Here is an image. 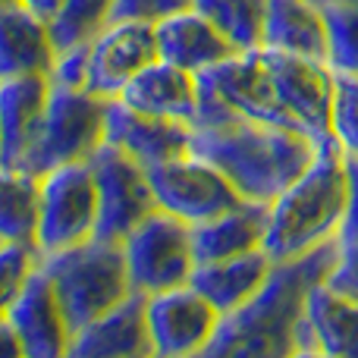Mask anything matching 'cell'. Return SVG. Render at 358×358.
<instances>
[{"mask_svg": "<svg viewBox=\"0 0 358 358\" xmlns=\"http://www.w3.org/2000/svg\"><path fill=\"white\" fill-rule=\"evenodd\" d=\"M340 258V242H324L321 248L299 258L273 261L261 289L233 315L220 317L204 355L214 358H289L302 352V330L308 296L324 283L330 267Z\"/></svg>", "mask_w": 358, "mask_h": 358, "instance_id": "6da1fadb", "label": "cell"}, {"mask_svg": "<svg viewBox=\"0 0 358 358\" xmlns=\"http://www.w3.org/2000/svg\"><path fill=\"white\" fill-rule=\"evenodd\" d=\"M321 138L305 129L261 123L248 117H227L195 126L192 151L208 157L242 198L273 201L292 179L305 173L317 155Z\"/></svg>", "mask_w": 358, "mask_h": 358, "instance_id": "7a4b0ae2", "label": "cell"}, {"mask_svg": "<svg viewBox=\"0 0 358 358\" xmlns=\"http://www.w3.org/2000/svg\"><path fill=\"white\" fill-rule=\"evenodd\" d=\"M349 201L346 151L334 136H324L315 161L271 201L264 252L273 261L299 258L340 236Z\"/></svg>", "mask_w": 358, "mask_h": 358, "instance_id": "3957f363", "label": "cell"}, {"mask_svg": "<svg viewBox=\"0 0 358 358\" xmlns=\"http://www.w3.org/2000/svg\"><path fill=\"white\" fill-rule=\"evenodd\" d=\"M38 264L48 273L50 286L60 299V308L66 315L73 336L136 292L129 264H126L123 239L92 236L63 252L41 255Z\"/></svg>", "mask_w": 358, "mask_h": 358, "instance_id": "277c9868", "label": "cell"}, {"mask_svg": "<svg viewBox=\"0 0 358 358\" xmlns=\"http://www.w3.org/2000/svg\"><path fill=\"white\" fill-rule=\"evenodd\" d=\"M107 98H98L88 88H69L50 79V98L44 110L41 136L35 142L25 170L48 173L63 164H82L104 145Z\"/></svg>", "mask_w": 358, "mask_h": 358, "instance_id": "5b68a950", "label": "cell"}, {"mask_svg": "<svg viewBox=\"0 0 358 358\" xmlns=\"http://www.w3.org/2000/svg\"><path fill=\"white\" fill-rule=\"evenodd\" d=\"M98 236V189L92 164H63L41 173L38 210V255H54Z\"/></svg>", "mask_w": 358, "mask_h": 358, "instance_id": "8992f818", "label": "cell"}, {"mask_svg": "<svg viewBox=\"0 0 358 358\" xmlns=\"http://www.w3.org/2000/svg\"><path fill=\"white\" fill-rule=\"evenodd\" d=\"M132 289L155 296L192 280L198 258L192 245V223L157 208L123 239Z\"/></svg>", "mask_w": 358, "mask_h": 358, "instance_id": "52a82bcc", "label": "cell"}, {"mask_svg": "<svg viewBox=\"0 0 358 358\" xmlns=\"http://www.w3.org/2000/svg\"><path fill=\"white\" fill-rule=\"evenodd\" d=\"M148 179L155 189L157 208L192 223V227L242 201L236 185L208 157L195 155V151L148 167Z\"/></svg>", "mask_w": 358, "mask_h": 358, "instance_id": "ba28073f", "label": "cell"}, {"mask_svg": "<svg viewBox=\"0 0 358 358\" xmlns=\"http://www.w3.org/2000/svg\"><path fill=\"white\" fill-rule=\"evenodd\" d=\"M94 189H98V236L126 239L148 214L157 210L148 167L104 142L92 157Z\"/></svg>", "mask_w": 358, "mask_h": 358, "instance_id": "9c48e42d", "label": "cell"}, {"mask_svg": "<svg viewBox=\"0 0 358 358\" xmlns=\"http://www.w3.org/2000/svg\"><path fill=\"white\" fill-rule=\"evenodd\" d=\"M264 50L273 92H277L280 104L286 107V113L315 138L334 136L330 123H334L336 73L330 69V63L305 54H289V50Z\"/></svg>", "mask_w": 358, "mask_h": 358, "instance_id": "30bf717a", "label": "cell"}, {"mask_svg": "<svg viewBox=\"0 0 358 358\" xmlns=\"http://www.w3.org/2000/svg\"><path fill=\"white\" fill-rule=\"evenodd\" d=\"M161 57L157 29L142 19H110L88 41V82L98 98H120L123 88Z\"/></svg>", "mask_w": 358, "mask_h": 358, "instance_id": "8fae6325", "label": "cell"}, {"mask_svg": "<svg viewBox=\"0 0 358 358\" xmlns=\"http://www.w3.org/2000/svg\"><path fill=\"white\" fill-rule=\"evenodd\" d=\"M220 311L192 283L148 296V330L155 358L204 355L220 327Z\"/></svg>", "mask_w": 358, "mask_h": 358, "instance_id": "7c38bea8", "label": "cell"}, {"mask_svg": "<svg viewBox=\"0 0 358 358\" xmlns=\"http://www.w3.org/2000/svg\"><path fill=\"white\" fill-rule=\"evenodd\" d=\"M6 321L16 330L19 346L25 358H63L69 355L73 346V330L60 308L54 286H50L48 273L41 264L35 267L29 280H25L22 292L6 311Z\"/></svg>", "mask_w": 358, "mask_h": 358, "instance_id": "4fadbf2b", "label": "cell"}, {"mask_svg": "<svg viewBox=\"0 0 358 358\" xmlns=\"http://www.w3.org/2000/svg\"><path fill=\"white\" fill-rule=\"evenodd\" d=\"M192 136H195V126L185 123V120L138 113L120 98L107 101L104 142L117 145L120 151H126V155L136 157L145 167H155V164H164L179 155H189Z\"/></svg>", "mask_w": 358, "mask_h": 358, "instance_id": "5bb4252c", "label": "cell"}, {"mask_svg": "<svg viewBox=\"0 0 358 358\" xmlns=\"http://www.w3.org/2000/svg\"><path fill=\"white\" fill-rule=\"evenodd\" d=\"M48 98L50 76L31 73L0 79V164L25 170L41 136Z\"/></svg>", "mask_w": 358, "mask_h": 358, "instance_id": "9a60e30c", "label": "cell"}, {"mask_svg": "<svg viewBox=\"0 0 358 358\" xmlns=\"http://www.w3.org/2000/svg\"><path fill=\"white\" fill-rule=\"evenodd\" d=\"M69 358H155L148 330V296L132 292L117 308L82 327L73 336Z\"/></svg>", "mask_w": 358, "mask_h": 358, "instance_id": "2e32d148", "label": "cell"}, {"mask_svg": "<svg viewBox=\"0 0 358 358\" xmlns=\"http://www.w3.org/2000/svg\"><path fill=\"white\" fill-rule=\"evenodd\" d=\"M57 48L48 19H41L22 0L0 3V79L13 76H50Z\"/></svg>", "mask_w": 358, "mask_h": 358, "instance_id": "e0dca14e", "label": "cell"}, {"mask_svg": "<svg viewBox=\"0 0 358 358\" xmlns=\"http://www.w3.org/2000/svg\"><path fill=\"white\" fill-rule=\"evenodd\" d=\"M299 355L358 358V302L334 289L327 280L317 283L308 296Z\"/></svg>", "mask_w": 358, "mask_h": 358, "instance_id": "ac0fdd59", "label": "cell"}, {"mask_svg": "<svg viewBox=\"0 0 358 358\" xmlns=\"http://www.w3.org/2000/svg\"><path fill=\"white\" fill-rule=\"evenodd\" d=\"M267 227H271V201H252V198H242L239 204H233L223 214L195 223L192 245H195L198 264L258 252V248H264Z\"/></svg>", "mask_w": 358, "mask_h": 358, "instance_id": "d6986e66", "label": "cell"}, {"mask_svg": "<svg viewBox=\"0 0 358 358\" xmlns=\"http://www.w3.org/2000/svg\"><path fill=\"white\" fill-rule=\"evenodd\" d=\"M155 29H157L161 60L176 63V66L189 69L195 76L217 66V63L229 60L233 54H239V48L208 16H201L195 6L176 13V16H167Z\"/></svg>", "mask_w": 358, "mask_h": 358, "instance_id": "ffe728a7", "label": "cell"}, {"mask_svg": "<svg viewBox=\"0 0 358 358\" xmlns=\"http://www.w3.org/2000/svg\"><path fill=\"white\" fill-rule=\"evenodd\" d=\"M120 101L138 113H151V117H170L195 123L198 110V76L189 69L167 63L157 57L151 66H145L129 85L123 88Z\"/></svg>", "mask_w": 358, "mask_h": 358, "instance_id": "44dd1931", "label": "cell"}, {"mask_svg": "<svg viewBox=\"0 0 358 358\" xmlns=\"http://www.w3.org/2000/svg\"><path fill=\"white\" fill-rule=\"evenodd\" d=\"M271 267H273V258L264 248H258V252H245V255H236V258L201 261V264H195L189 283L220 315H233L236 308H242L261 289Z\"/></svg>", "mask_w": 358, "mask_h": 358, "instance_id": "7402d4cb", "label": "cell"}, {"mask_svg": "<svg viewBox=\"0 0 358 358\" xmlns=\"http://www.w3.org/2000/svg\"><path fill=\"white\" fill-rule=\"evenodd\" d=\"M261 48L327 60V19L317 0H267Z\"/></svg>", "mask_w": 358, "mask_h": 358, "instance_id": "603a6c76", "label": "cell"}, {"mask_svg": "<svg viewBox=\"0 0 358 358\" xmlns=\"http://www.w3.org/2000/svg\"><path fill=\"white\" fill-rule=\"evenodd\" d=\"M38 210H41V176L0 164V242L35 245Z\"/></svg>", "mask_w": 358, "mask_h": 358, "instance_id": "cb8c5ba5", "label": "cell"}, {"mask_svg": "<svg viewBox=\"0 0 358 358\" xmlns=\"http://www.w3.org/2000/svg\"><path fill=\"white\" fill-rule=\"evenodd\" d=\"M195 10L208 16L239 50L261 48L267 0H195Z\"/></svg>", "mask_w": 358, "mask_h": 358, "instance_id": "d4e9b609", "label": "cell"}, {"mask_svg": "<svg viewBox=\"0 0 358 358\" xmlns=\"http://www.w3.org/2000/svg\"><path fill=\"white\" fill-rule=\"evenodd\" d=\"M117 0H63L57 16L50 19V38L57 50L88 44L113 16Z\"/></svg>", "mask_w": 358, "mask_h": 358, "instance_id": "484cf974", "label": "cell"}, {"mask_svg": "<svg viewBox=\"0 0 358 358\" xmlns=\"http://www.w3.org/2000/svg\"><path fill=\"white\" fill-rule=\"evenodd\" d=\"M321 10H324V19H327L330 69L343 76H358V3L324 0Z\"/></svg>", "mask_w": 358, "mask_h": 358, "instance_id": "4316f807", "label": "cell"}, {"mask_svg": "<svg viewBox=\"0 0 358 358\" xmlns=\"http://www.w3.org/2000/svg\"><path fill=\"white\" fill-rule=\"evenodd\" d=\"M38 255L35 245H22V242H0V317H6L10 305L22 292L25 280L35 273Z\"/></svg>", "mask_w": 358, "mask_h": 358, "instance_id": "83f0119b", "label": "cell"}, {"mask_svg": "<svg viewBox=\"0 0 358 358\" xmlns=\"http://www.w3.org/2000/svg\"><path fill=\"white\" fill-rule=\"evenodd\" d=\"M334 138L343 145L346 155H358V76L336 73V94H334Z\"/></svg>", "mask_w": 358, "mask_h": 358, "instance_id": "f1b7e54d", "label": "cell"}, {"mask_svg": "<svg viewBox=\"0 0 358 358\" xmlns=\"http://www.w3.org/2000/svg\"><path fill=\"white\" fill-rule=\"evenodd\" d=\"M192 6H195V0H117L110 19H142V22L157 25L167 16H176Z\"/></svg>", "mask_w": 358, "mask_h": 358, "instance_id": "f546056e", "label": "cell"}, {"mask_svg": "<svg viewBox=\"0 0 358 358\" xmlns=\"http://www.w3.org/2000/svg\"><path fill=\"white\" fill-rule=\"evenodd\" d=\"M50 79L69 88H85L88 82V44H76V48L57 50V63Z\"/></svg>", "mask_w": 358, "mask_h": 358, "instance_id": "4dcf8cb0", "label": "cell"}, {"mask_svg": "<svg viewBox=\"0 0 358 358\" xmlns=\"http://www.w3.org/2000/svg\"><path fill=\"white\" fill-rule=\"evenodd\" d=\"M327 283L358 302V242L340 245V258H336V264L330 267Z\"/></svg>", "mask_w": 358, "mask_h": 358, "instance_id": "1f68e13d", "label": "cell"}, {"mask_svg": "<svg viewBox=\"0 0 358 358\" xmlns=\"http://www.w3.org/2000/svg\"><path fill=\"white\" fill-rule=\"evenodd\" d=\"M346 173H349V201H346V217H343L340 236H336L340 245L358 242V155H346Z\"/></svg>", "mask_w": 358, "mask_h": 358, "instance_id": "d6a6232c", "label": "cell"}, {"mask_svg": "<svg viewBox=\"0 0 358 358\" xmlns=\"http://www.w3.org/2000/svg\"><path fill=\"white\" fill-rule=\"evenodd\" d=\"M0 358H25L22 346H19L16 330L10 327V321H6V317H0Z\"/></svg>", "mask_w": 358, "mask_h": 358, "instance_id": "836d02e7", "label": "cell"}, {"mask_svg": "<svg viewBox=\"0 0 358 358\" xmlns=\"http://www.w3.org/2000/svg\"><path fill=\"white\" fill-rule=\"evenodd\" d=\"M22 3H25V6H31V10L38 13V16L48 19V22H50V19L57 16V10L63 6V0H22Z\"/></svg>", "mask_w": 358, "mask_h": 358, "instance_id": "e575fe53", "label": "cell"}, {"mask_svg": "<svg viewBox=\"0 0 358 358\" xmlns=\"http://www.w3.org/2000/svg\"><path fill=\"white\" fill-rule=\"evenodd\" d=\"M321 3H324V0H321ZM340 3H358V0H340Z\"/></svg>", "mask_w": 358, "mask_h": 358, "instance_id": "d590c367", "label": "cell"}, {"mask_svg": "<svg viewBox=\"0 0 358 358\" xmlns=\"http://www.w3.org/2000/svg\"><path fill=\"white\" fill-rule=\"evenodd\" d=\"M0 3H3V0H0Z\"/></svg>", "mask_w": 358, "mask_h": 358, "instance_id": "8d00e7d4", "label": "cell"}]
</instances>
